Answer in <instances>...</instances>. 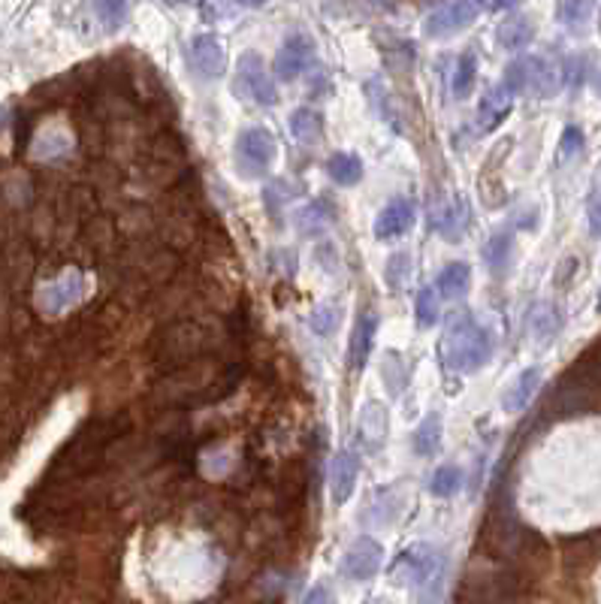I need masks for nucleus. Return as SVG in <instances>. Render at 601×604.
I'll return each instance as SVG.
<instances>
[{"label": "nucleus", "mask_w": 601, "mask_h": 604, "mask_svg": "<svg viewBox=\"0 0 601 604\" xmlns=\"http://www.w3.org/2000/svg\"><path fill=\"white\" fill-rule=\"evenodd\" d=\"M483 10L481 4H472V0H456V4H438L435 10H429V15L424 19V34L433 40L442 37H453L463 28L478 19V13Z\"/></svg>", "instance_id": "423d86ee"}, {"label": "nucleus", "mask_w": 601, "mask_h": 604, "mask_svg": "<svg viewBox=\"0 0 601 604\" xmlns=\"http://www.w3.org/2000/svg\"><path fill=\"white\" fill-rule=\"evenodd\" d=\"M562 318L556 314L550 305H538L535 314H532V332L538 339H550L556 330H559Z\"/></svg>", "instance_id": "c85d7f7f"}, {"label": "nucleus", "mask_w": 601, "mask_h": 604, "mask_svg": "<svg viewBox=\"0 0 601 604\" xmlns=\"http://www.w3.org/2000/svg\"><path fill=\"white\" fill-rule=\"evenodd\" d=\"M311 61H315V46H311V40L309 37H293L278 49L272 70H275L278 79L293 82L296 76H302L311 67Z\"/></svg>", "instance_id": "1a4fd4ad"}, {"label": "nucleus", "mask_w": 601, "mask_h": 604, "mask_svg": "<svg viewBox=\"0 0 601 604\" xmlns=\"http://www.w3.org/2000/svg\"><path fill=\"white\" fill-rule=\"evenodd\" d=\"M556 15L562 19V24L574 34H580L587 28V15H589V4H559L556 6Z\"/></svg>", "instance_id": "cd10ccee"}, {"label": "nucleus", "mask_w": 601, "mask_h": 604, "mask_svg": "<svg viewBox=\"0 0 601 604\" xmlns=\"http://www.w3.org/2000/svg\"><path fill=\"white\" fill-rule=\"evenodd\" d=\"M327 224H329V215L324 212V206H318V203H311V206H306V209L296 212V227L306 233V236H311V233H318V230H324Z\"/></svg>", "instance_id": "bb28decb"}, {"label": "nucleus", "mask_w": 601, "mask_h": 604, "mask_svg": "<svg viewBox=\"0 0 601 604\" xmlns=\"http://www.w3.org/2000/svg\"><path fill=\"white\" fill-rule=\"evenodd\" d=\"M357 475H360V456H357L354 450H342V454L336 456L333 468H329V493H333L336 504L351 499Z\"/></svg>", "instance_id": "f8f14e48"}, {"label": "nucleus", "mask_w": 601, "mask_h": 604, "mask_svg": "<svg viewBox=\"0 0 601 604\" xmlns=\"http://www.w3.org/2000/svg\"><path fill=\"white\" fill-rule=\"evenodd\" d=\"M393 571L405 577V583L411 590L417 592H426L429 586H435L442 580V571H444V562L442 556H438L435 547L429 544H415L408 547L405 553L396 559V565H393Z\"/></svg>", "instance_id": "7ed1b4c3"}, {"label": "nucleus", "mask_w": 601, "mask_h": 604, "mask_svg": "<svg viewBox=\"0 0 601 604\" xmlns=\"http://www.w3.org/2000/svg\"><path fill=\"white\" fill-rule=\"evenodd\" d=\"M291 133L296 142H302V146H318L320 137H324V121H320V115L311 110H296L291 115Z\"/></svg>", "instance_id": "6ab92c4d"}, {"label": "nucleus", "mask_w": 601, "mask_h": 604, "mask_svg": "<svg viewBox=\"0 0 601 604\" xmlns=\"http://www.w3.org/2000/svg\"><path fill=\"white\" fill-rule=\"evenodd\" d=\"M465 215H469V206H465V200H456L451 209L442 215V221H438V230H442L451 242H456V236H460L463 227H465Z\"/></svg>", "instance_id": "393cba45"}, {"label": "nucleus", "mask_w": 601, "mask_h": 604, "mask_svg": "<svg viewBox=\"0 0 601 604\" xmlns=\"http://www.w3.org/2000/svg\"><path fill=\"white\" fill-rule=\"evenodd\" d=\"M510 106H514V103H510V94L505 91V88H492V91L481 101V110H478L481 130L483 133L496 130L499 124L510 115Z\"/></svg>", "instance_id": "2eb2a0df"}, {"label": "nucleus", "mask_w": 601, "mask_h": 604, "mask_svg": "<svg viewBox=\"0 0 601 604\" xmlns=\"http://www.w3.org/2000/svg\"><path fill=\"white\" fill-rule=\"evenodd\" d=\"M191 64L203 79H218L224 70V46L218 43V37L212 34H203V37L191 40Z\"/></svg>", "instance_id": "9b49d317"}, {"label": "nucleus", "mask_w": 601, "mask_h": 604, "mask_svg": "<svg viewBox=\"0 0 601 604\" xmlns=\"http://www.w3.org/2000/svg\"><path fill=\"white\" fill-rule=\"evenodd\" d=\"M387 427H390V417H387V408H384L381 402H369L360 414V432H363V441L369 447H378L384 436H387Z\"/></svg>", "instance_id": "dca6fc26"}, {"label": "nucleus", "mask_w": 601, "mask_h": 604, "mask_svg": "<svg viewBox=\"0 0 601 604\" xmlns=\"http://www.w3.org/2000/svg\"><path fill=\"white\" fill-rule=\"evenodd\" d=\"M589 230L592 236H601V191L589 197Z\"/></svg>", "instance_id": "473e14b6"}, {"label": "nucleus", "mask_w": 601, "mask_h": 604, "mask_svg": "<svg viewBox=\"0 0 601 604\" xmlns=\"http://www.w3.org/2000/svg\"><path fill=\"white\" fill-rule=\"evenodd\" d=\"M411 224H415V203L405 200V197H399V200H393L381 209L378 221H375V236L396 239L402 233L411 230Z\"/></svg>", "instance_id": "9d476101"}, {"label": "nucleus", "mask_w": 601, "mask_h": 604, "mask_svg": "<svg viewBox=\"0 0 601 604\" xmlns=\"http://www.w3.org/2000/svg\"><path fill=\"white\" fill-rule=\"evenodd\" d=\"M562 264H565V266H562V273H556V284H565V278H568V275L574 273V269H577V260H574V257L562 260Z\"/></svg>", "instance_id": "f704fd0d"}, {"label": "nucleus", "mask_w": 601, "mask_h": 604, "mask_svg": "<svg viewBox=\"0 0 601 604\" xmlns=\"http://www.w3.org/2000/svg\"><path fill=\"white\" fill-rule=\"evenodd\" d=\"M483 257H487L492 275L505 273V266L510 260V236H508V233H496V236L487 242V248H483Z\"/></svg>", "instance_id": "5701e85b"}, {"label": "nucleus", "mask_w": 601, "mask_h": 604, "mask_svg": "<svg viewBox=\"0 0 601 604\" xmlns=\"http://www.w3.org/2000/svg\"><path fill=\"white\" fill-rule=\"evenodd\" d=\"M559 88V73L544 58H517L505 73L508 94H538L553 97Z\"/></svg>", "instance_id": "f03ea898"}, {"label": "nucleus", "mask_w": 601, "mask_h": 604, "mask_svg": "<svg viewBox=\"0 0 601 604\" xmlns=\"http://www.w3.org/2000/svg\"><path fill=\"white\" fill-rule=\"evenodd\" d=\"M302 604H336V599H333V592H329L327 583H318V586H311V590L306 592Z\"/></svg>", "instance_id": "2f4dec72"}, {"label": "nucleus", "mask_w": 601, "mask_h": 604, "mask_svg": "<svg viewBox=\"0 0 601 604\" xmlns=\"http://www.w3.org/2000/svg\"><path fill=\"white\" fill-rule=\"evenodd\" d=\"M598 312H601V293H598Z\"/></svg>", "instance_id": "c9c22d12"}, {"label": "nucleus", "mask_w": 601, "mask_h": 604, "mask_svg": "<svg viewBox=\"0 0 601 604\" xmlns=\"http://www.w3.org/2000/svg\"><path fill=\"white\" fill-rule=\"evenodd\" d=\"M469 282H472V269L469 264H451L444 266L442 273H438V296H444V300H460V296L469 291Z\"/></svg>", "instance_id": "a211bd4d"}, {"label": "nucleus", "mask_w": 601, "mask_h": 604, "mask_svg": "<svg viewBox=\"0 0 601 604\" xmlns=\"http://www.w3.org/2000/svg\"><path fill=\"white\" fill-rule=\"evenodd\" d=\"M381 562H384V547L375 538L363 535V538H357L354 544L345 550L342 574L351 577V580H369V577L378 574Z\"/></svg>", "instance_id": "6e6552de"}, {"label": "nucleus", "mask_w": 601, "mask_h": 604, "mask_svg": "<svg viewBox=\"0 0 601 604\" xmlns=\"http://www.w3.org/2000/svg\"><path fill=\"white\" fill-rule=\"evenodd\" d=\"M415 314H417L420 327H433V323L438 321V293L433 291V287H420L417 302H415Z\"/></svg>", "instance_id": "a878e982"}, {"label": "nucleus", "mask_w": 601, "mask_h": 604, "mask_svg": "<svg viewBox=\"0 0 601 604\" xmlns=\"http://www.w3.org/2000/svg\"><path fill=\"white\" fill-rule=\"evenodd\" d=\"M438 445H442V417L438 414H426L415 429V450L420 456H433Z\"/></svg>", "instance_id": "412c9836"}, {"label": "nucleus", "mask_w": 601, "mask_h": 604, "mask_svg": "<svg viewBox=\"0 0 601 604\" xmlns=\"http://www.w3.org/2000/svg\"><path fill=\"white\" fill-rule=\"evenodd\" d=\"M94 10H97V15L103 19L106 31H115V28H121L124 19H128L130 6H128V4H110V0H103V4L94 6Z\"/></svg>", "instance_id": "c756f323"}, {"label": "nucleus", "mask_w": 601, "mask_h": 604, "mask_svg": "<svg viewBox=\"0 0 601 604\" xmlns=\"http://www.w3.org/2000/svg\"><path fill=\"white\" fill-rule=\"evenodd\" d=\"M327 173L329 178H333L336 185L342 187H351L363 178V164L357 155H348V151H339V155H333L327 160Z\"/></svg>", "instance_id": "aec40b11"}, {"label": "nucleus", "mask_w": 601, "mask_h": 604, "mask_svg": "<svg viewBox=\"0 0 601 604\" xmlns=\"http://www.w3.org/2000/svg\"><path fill=\"white\" fill-rule=\"evenodd\" d=\"M490 354H492L490 332L483 330L469 312L456 314V318L447 323L442 341H438V357H442V363L463 375L478 372L490 360Z\"/></svg>", "instance_id": "f257e3e1"}, {"label": "nucleus", "mask_w": 601, "mask_h": 604, "mask_svg": "<svg viewBox=\"0 0 601 604\" xmlns=\"http://www.w3.org/2000/svg\"><path fill=\"white\" fill-rule=\"evenodd\" d=\"M375 332H378V314H372V312L360 314V318H357V327H354V336H351V366L354 369L366 366V360L372 354Z\"/></svg>", "instance_id": "4468645a"}, {"label": "nucleus", "mask_w": 601, "mask_h": 604, "mask_svg": "<svg viewBox=\"0 0 601 604\" xmlns=\"http://www.w3.org/2000/svg\"><path fill=\"white\" fill-rule=\"evenodd\" d=\"M275 160V139L272 133L263 128H248L239 133L236 139V164L239 173L254 178Z\"/></svg>", "instance_id": "39448f33"}, {"label": "nucleus", "mask_w": 601, "mask_h": 604, "mask_svg": "<svg viewBox=\"0 0 601 604\" xmlns=\"http://www.w3.org/2000/svg\"><path fill=\"white\" fill-rule=\"evenodd\" d=\"M460 486H463L460 468H456V465H442L433 475V484H429V490H433V495H438V499H451V495L460 490Z\"/></svg>", "instance_id": "b1692460"}, {"label": "nucleus", "mask_w": 601, "mask_h": 604, "mask_svg": "<svg viewBox=\"0 0 601 604\" xmlns=\"http://www.w3.org/2000/svg\"><path fill=\"white\" fill-rule=\"evenodd\" d=\"M532 37H535V28H532V22H529L526 15H514V19L501 22L499 31H496L499 46L508 49V52H510V49L529 46V43H532Z\"/></svg>", "instance_id": "f3484780"}, {"label": "nucleus", "mask_w": 601, "mask_h": 604, "mask_svg": "<svg viewBox=\"0 0 601 604\" xmlns=\"http://www.w3.org/2000/svg\"><path fill=\"white\" fill-rule=\"evenodd\" d=\"M333 321H336V312H333V309H320L315 318H311V327L318 330V336H327V332L333 330Z\"/></svg>", "instance_id": "72a5a7b5"}, {"label": "nucleus", "mask_w": 601, "mask_h": 604, "mask_svg": "<svg viewBox=\"0 0 601 604\" xmlns=\"http://www.w3.org/2000/svg\"><path fill=\"white\" fill-rule=\"evenodd\" d=\"M583 149V133L577 128H565L559 139V158H574Z\"/></svg>", "instance_id": "7c9ffc66"}, {"label": "nucleus", "mask_w": 601, "mask_h": 604, "mask_svg": "<svg viewBox=\"0 0 601 604\" xmlns=\"http://www.w3.org/2000/svg\"><path fill=\"white\" fill-rule=\"evenodd\" d=\"M82 293H85V275L79 273V269H67V273H61L58 278H52L49 284L40 287L37 302L43 312L61 314V312H67L70 305H76L82 300Z\"/></svg>", "instance_id": "0eeeda50"}, {"label": "nucleus", "mask_w": 601, "mask_h": 604, "mask_svg": "<svg viewBox=\"0 0 601 604\" xmlns=\"http://www.w3.org/2000/svg\"><path fill=\"white\" fill-rule=\"evenodd\" d=\"M233 91L239 97H245V101L260 103V106H275V101H278L275 85H272V79H269L263 58L254 55V52L242 55L236 76H233Z\"/></svg>", "instance_id": "20e7f679"}, {"label": "nucleus", "mask_w": 601, "mask_h": 604, "mask_svg": "<svg viewBox=\"0 0 601 604\" xmlns=\"http://www.w3.org/2000/svg\"><path fill=\"white\" fill-rule=\"evenodd\" d=\"M538 387H541V369L532 366V369H526V372H520L517 381L508 387L505 396H501V408L523 411L526 405L532 402V396L538 393Z\"/></svg>", "instance_id": "ddd939ff"}, {"label": "nucleus", "mask_w": 601, "mask_h": 604, "mask_svg": "<svg viewBox=\"0 0 601 604\" xmlns=\"http://www.w3.org/2000/svg\"><path fill=\"white\" fill-rule=\"evenodd\" d=\"M474 79H478V61H474L472 52H465V55L456 61V73H453V94L460 97V101L472 94Z\"/></svg>", "instance_id": "4be33fe9"}]
</instances>
